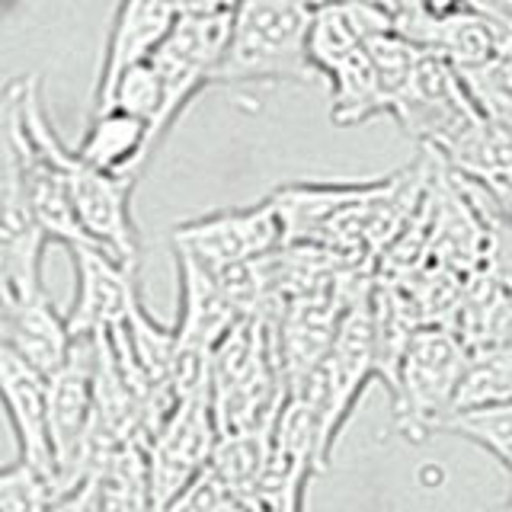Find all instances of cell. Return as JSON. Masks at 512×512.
I'll use <instances>...</instances> for the list:
<instances>
[{
	"instance_id": "cell-16",
	"label": "cell",
	"mask_w": 512,
	"mask_h": 512,
	"mask_svg": "<svg viewBox=\"0 0 512 512\" xmlns=\"http://www.w3.org/2000/svg\"><path fill=\"white\" fill-rule=\"evenodd\" d=\"M269 458H272V432H234V436L218 439L208 471L221 480V487L234 500H244L263 480Z\"/></svg>"
},
{
	"instance_id": "cell-24",
	"label": "cell",
	"mask_w": 512,
	"mask_h": 512,
	"mask_svg": "<svg viewBox=\"0 0 512 512\" xmlns=\"http://www.w3.org/2000/svg\"><path fill=\"white\" fill-rule=\"evenodd\" d=\"M298 4L304 7V10H324V7H336V4H349V0H298Z\"/></svg>"
},
{
	"instance_id": "cell-17",
	"label": "cell",
	"mask_w": 512,
	"mask_h": 512,
	"mask_svg": "<svg viewBox=\"0 0 512 512\" xmlns=\"http://www.w3.org/2000/svg\"><path fill=\"white\" fill-rule=\"evenodd\" d=\"M442 432H452V436H461L464 442L484 448L512 477V400L484 410L455 413Z\"/></svg>"
},
{
	"instance_id": "cell-19",
	"label": "cell",
	"mask_w": 512,
	"mask_h": 512,
	"mask_svg": "<svg viewBox=\"0 0 512 512\" xmlns=\"http://www.w3.org/2000/svg\"><path fill=\"white\" fill-rule=\"evenodd\" d=\"M106 109L132 112V116L148 122L151 125V148H154V128L160 122V112H164V84H160V74L154 71V64L144 61V64H135L132 71H125L119 77V84L112 87L103 109H96V112H106Z\"/></svg>"
},
{
	"instance_id": "cell-10",
	"label": "cell",
	"mask_w": 512,
	"mask_h": 512,
	"mask_svg": "<svg viewBox=\"0 0 512 512\" xmlns=\"http://www.w3.org/2000/svg\"><path fill=\"white\" fill-rule=\"evenodd\" d=\"M0 391H4L16 448H20L16 458L39 468L58 484L52 423H48V378L20 356H13L10 349H0Z\"/></svg>"
},
{
	"instance_id": "cell-1",
	"label": "cell",
	"mask_w": 512,
	"mask_h": 512,
	"mask_svg": "<svg viewBox=\"0 0 512 512\" xmlns=\"http://www.w3.org/2000/svg\"><path fill=\"white\" fill-rule=\"evenodd\" d=\"M16 84H20V112H23L26 135L61 167L71 189L74 208H77L80 228L87 231V237L100 250L116 256L119 263L138 269L141 234L132 215L135 180H128V176H109L103 170L90 167L84 157L58 138L55 125L45 112L36 74L16 77Z\"/></svg>"
},
{
	"instance_id": "cell-23",
	"label": "cell",
	"mask_w": 512,
	"mask_h": 512,
	"mask_svg": "<svg viewBox=\"0 0 512 512\" xmlns=\"http://www.w3.org/2000/svg\"><path fill=\"white\" fill-rule=\"evenodd\" d=\"M477 10L493 13V16H503V20L512 23V0H474Z\"/></svg>"
},
{
	"instance_id": "cell-5",
	"label": "cell",
	"mask_w": 512,
	"mask_h": 512,
	"mask_svg": "<svg viewBox=\"0 0 512 512\" xmlns=\"http://www.w3.org/2000/svg\"><path fill=\"white\" fill-rule=\"evenodd\" d=\"M285 247V228L272 199L240 208H218L173 228V250L196 256L212 272L253 263Z\"/></svg>"
},
{
	"instance_id": "cell-4",
	"label": "cell",
	"mask_w": 512,
	"mask_h": 512,
	"mask_svg": "<svg viewBox=\"0 0 512 512\" xmlns=\"http://www.w3.org/2000/svg\"><path fill=\"white\" fill-rule=\"evenodd\" d=\"M48 237L32 208L16 135L0 122V298L42 295Z\"/></svg>"
},
{
	"instance_id": "cell-18",
	"label": "cell",
	"mask_w": 512,
	"mask_h": 512,
	"mask_svg": "<svg viewBox=\"0 0 512 512\" xmlns=\"http://www.w3.org/2000/svg\"><path fill=\"white\" fill-rule=\"evenodd\" d=\"M61 496L52 477L20 458L0 471V512H52Z\"/></svg>"
},
{
	"instance_id": "cell-20",
	"label": "cell",
	"mask_w": 512,
	"mask_h": 512,
	"mask_svg": "<svg viewBox=\"0 0 512 512\" xmlns=\"http://www.w3.org/2000/svg\"><path fill=\"white\" fill-rule=\"evenodd\" d=\"M458 74L480 116L512 135V68L509 64L490 61L484 68H471Z\"/></svg>"
},
{
	"instance_id": "cell-27",
	"label": "cell",
	"mask_w": 512,
	"mask_h": 512,
	"mask_svg": "<svg viewBox=\"0 0 512 512\" xmlns=\"http://www.w3.org/2000/svg\"><path fill=\"white\" fill-rule=\"evenodd\" d=\"M503 512H512V487H509V500H506V506H503Z\"/></svg>"
},
{
	"instance_id": "cell-12",
	"label": "cell",
	"mask_w": 512,
	"mask_h": 512,
	"mask_svg": "<svg viewBox=\"0 0 512 512\" xmlns=\"http://www.w3.org/2000/svg\"><path fill=\"white\" fill-rule=\"evenodd\" d=\"M173 260L176 282H180V295H176V314H180L176 317V330H180V340L215 352L224 336L240 324V314L224 298L215 272L205 263H199L196 256L183 250H173Z\"/></svg>"
},
{
	"instance_id": "cell-2",
	"label": "cell",
	"mask_w": 512,
	"mask_h": 512,
	"mask_svg": "<svg viewBox=\"0 0 512 512\" xmlns=\"http://www.w3.org/2000/svg\"><path fill=\"white\" fill-rule=\"evenodd\" d=\"M311 10L298 0H244L215 87L244 84H311L317 71L308 55Z\"/></svg>"
},
{
	"instance_id": "cell-3",
	"label": "cell",
	"mask_w": 512,
	"mask_h": 512,
	"mask_svg": "<svg viewBox=\"0 0 512 512\" xmlns=\"http://www.w3.org/2000/svg\"><path fill=\"white\" fill-rule=\"evenodd\" d=\"M471 349L458 330L426 324L413 330L391 381L394 426L407 442L420 445L452 420L461 381L468 375Z\"/></svg>"
},
{
	"instance_id": "cell-11",
	"label": "cell",
	"mask_w": 512,
	"mask_h": 512,
	"mask_svg": "<svg viewBox=\"0 0 512 512\" xmlns=\"http://www.w3.org/2000/svg\"><path fill=\"white\" fill-rule=\"evenodd\" d=\"M0 349H10L36 372L52 378L71 356L74 333L68 317L58 314L45 292L29 298H0Z\"/></svg>"
},
{
	"instance_id": "cell-8",
	"label": "cell",
	"mask_w": 512,
	"mask_h": 512,
	"mask_svg": "<svg viewBox=\"0 0 512 512\" xmlns=\"http://www.w3.org/2000/svg\"><path fill=\"white\" fill-rule=\"evenodd\" d=\"M74 260V301L68 308V327L80 336H109L125 327L141 304L138 269L119 263L100 247L68 250Z\"/></svg>"
},
{
	"instance_id": "cell-9",
	"label": "cell",
	"mask_w": 512,
	"mask_h": 512,
	"mask_svg": "<svg viewBox=\"0 0 512 512\" xmlns=\"http://www.w3.org/2000/svg\"><path fill=\"white\" fill-rule=\"evenodd\" d=\"M180 16L183 13L176 0H119L103 48L100 77H96L93 112L103 109L112 87L119 84L125 71L154 58V52L170 39V32L180 23Z\"/></svg>"
},
{
	"instance_id": "cell-6",
	"label": "cell",
	"mask_w": 512,
	"mask_h": 512,
	"mask_svg": "<svg viewBox=\"0 0 512 512\" xmlns=\"http://www.w3.org/2000/svg\"><path fill=\"white\" fill-rule=\"evenodd\" d=\"M221 429L212 397L180 404L148 445V490L151 512H167L208 471Z\"/></svg>"
},
{
	"instance_id": "cell-28",
	"label": "cell",
	"mask_w": 512,
	"mask_h": 512,
	"mask_svg": "<svg viewBox=\"0 0 512 512\" xmlns=\"http://www.w3.org/2000/svg\"><path fill=\"white\" fill-rule=\"evenodd\" d=\"M496 512H503V509H496Z\"/></svg>"
},
{
	"instance_id": "cell-22",
	"label": "cell",
	"mask_w": 512,
	"mask_h": 512,
	"mask_svg": "<svg viewBox=\"0 0 512 512\" xmlns=\"http://www.w3.org/2000/svg\"><path fill=\"white\" fill-rule=\"evenodd\" d=\"M183 16H215V13H234L240 0H176Z\"/></svg>"
},
{
	"instance_id": "cell-25",
	"label": "cell",
	"mask_w": 512,
	"mask_h": 512,
	"mask_svg": "<svg viewBox=\"0 0 512 512\" xmlns=\"http://www.w3.org/2000/svg\"><path fill=\"white\" fill-rule=\"evenodd\" d=\"M394 13H407V10H413L416 7V0H384Z\"/></svg>"
},
{
	"instance_id": "cell-26",
	"label": "cell",
	"mask_w": 512,
	"mask_h": 512,
	"mask_svg": "<svg viewBox=\"0 0 512 512\" xmlns=\"http://www.w3.org/2000/svg\"><path fill=\"white\" fill-rule=\"evenodd\" d=\"M221 512H253V509H247L240 500H228V503L221 506Z\"/></svg>"
},
{
	"instance_id": "cell-7",
	"label": "cell",
	"mask_w": 512,
	"mask_h": 512,
	"mask_svg": "<svg viewBox=\"0 0 512 512\" xmlns=\"http://www.w3.org/2000/svg\"><path fill=\"white\" fill-rule=\"evenodd\" d=\"M96 410V336H80L68 362L48 378V423L58 464V487L68 493L87 477L84 448Z\"/></svg>"
},
{
	"instance_id": "cell-21",
	"label": "cell",
	"mask_w": 512,
	"mask_h": 512,
	"mask_svg": "<svg viewBox=\"0 0 512 512\" xmlns=\"http://www.w3.org/2000/svg\"><path fill=\"white\" fill-rule=\"evenodd\" d=\"M474 10H477L474 0H416V7L407 13L420 16L426 23H452L458 16H468Z\"/></svg>"
},
{
	"instance_id": "cell-14",
	"label": "cell",
	"mask_w": 512,
	"mask_h": 512,
	"mask_svg": "<svg viewBox=\"0 0 512 512\" xmlns=\"http://www.w3.org/2000/svg\"><path fill=\"white\" fill-rule=\"evenodd\" d=\"M90 167L109 176H128L138 180L144 164L154 157L151 148V125L122 109H106L90 116V125L80 144L74 148Z\"/></svg>"
},
{
	"instance_id": "cell-13",
	"label": "cell",
	"mask_w": 512,
	"mask_h": 512,
	"mask_svg": "<svg viewBox=\"0 0 512 512\" xmlns=\"http://www.w3.org/2000/svg\"><path fill=\"white\" fill-rule=\"evenodd\" d=\"M375 180H349V183H285L272 192L279 208L285 244H320L330 224L340 218L349 205H356L372 192Z\"/></svg>"
},
{
	"instance_id": "cell-15",
	"label": "cell",
	"mask_w": 512,
	"mask_h": 512,
	"mask_svg": "<svg viewBox=\"0 0 512 512\" xmlns=\"http://www.w3.org/2000/svg\"><path fill=\"white\" fill-rule=\"evenodd\" d=\"M330 84V122L333 125H362L368 119L391 116V100L381 87L375 61L368 55V45L343 58L327 71Z\"/></svg>"
}]
</instances>
